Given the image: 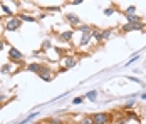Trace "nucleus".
<instances>
[{"instance_id": "f257e3e1", "label": "nucleus", "mask_w": 146, "mask_h": 124, "mask_svg": "<svg viewBox=\"0 0 146 124\" xmlns=\"http://www.w3.org/2000/svg\"><path fill=\"white\" fill-rule=\"evenodd\" d=\"M20 24H22L20 17H10V20L5 24V30H7V32H14V30H19Z\"/></svg>"}, {"instance_id": "f03ea898", "label": "nucleus", "mask_w": 146, "mask_h": 124, "mask_svg": "<svg viewBox=\"0 0 146 124\" xmlns=\"http://www.w3.org/2000/svg\"><path fill=\"white\" fill-rule=\"evenodd\" d=\"M39 77L40 79H44L45 82H50L52 81V77H54V74H52V70L49 69V67H45V66H40V69H39Z\"/></svg>"}, {"instance_id": "7ed1b4c3", "label": "nucleus", "mask_w": 146, "mask_h": 124, "mask_svg": "<svg viewBox=\"0 0 146 124\" xmlns=\"http://www.w3.org/2000/svg\"><path fill=\"white\" fill-rule=\"evenodd\" d=\"M109 123V114L106 112H98L92 116V124H108Z\"/></svg>"}, {"instance_id": "20e7f679", "label": "nucleus", "mask_w": 146, "mask_h": 124, "mask_svg": "<svg viewBox=\"0 0 146 124\" xmlns=\"http://www.w3.org/2000/svg\"><path fill=\"white\" fill-rule=\"evenodd\" d=\"M145 29V24L143 22H128L124 27H123V32H133V30H143Z\"/></svg>"}, {"instance_id": "39448f33", "label": "nucleus", "mask_w": 146, "mask_h": 124, "mask_svg": "<svg viewBox=\"0 0 146 124\" xmlns=\"http://www.w3.org/2000/svg\"><path fill=\"white\" fill-rule=\"evenodd\" d=\"M9 59H10V62L20 64V62H22V52L17 50L15 47H10V50H9Z\"/></svg>"}, {"instance_id": "423d86ee", "label": "nucleus", "mask_w": 146, "mask_h": 124, "mask_svg": "<svg viewBox=\"0 0 146 124\" xmlns=\"http://www.w3.org/2000/svg\"><path fill=\"white\" fill-rule=\"evenodd\" d=\"M66 20H67L71 25H74V27H79V25H81V19L76 14H66Z\"/></svg>"}, {"instance_id": "0eeeda50", "label": "nucleus", "mask_w": 146, "mask_h": 124, "mask_svg": "<svg viewBox=\"0 0 146 124\" xmlns=\"http://www.w3.org/2000/svg\"><path fill=\"white\" fill-rule=\"evenodd\" d=\"M77 64V59L76 57H66L64 60H62V69H71V67H74Z\"/></svg>"}, {"instance_id": "6e6552de", "label": "nucleus", "mask_w": 146, "mask_h": 124, "mask_svg": "<svg viewBox=\"0 0 146 124\" xmlns=\"http://www.w3.org/2000/svg\"><path fill=\"white\" fill-rule=\"evenodd\" d=\"M59 37H60V40L69 42V40H71V37H72V30H66V32H62Z\"/></svg>"}, {"instance_id": "1a4fd4ad", "label": "nucleus", "mask_w": 146, "mask_h": 124, "mask_svg": "<svg viewBox=\"0 0 146 124\" xmlns=\"http://www.w3.org/2000/svg\"><path fill=\"white\" fill-rule=\"evenodd\" d=\"M91 37H92V34L89 32V34H82V39L79 42V45H88V42L91 40Z\"/></svg>"}, {"instance_id": "9d476101", "label": "nucleus", "mask_w": 146, "mask_h": 124, "mask_svg": "<svg viewBox=\"0 0 146 124\" xmlns=\"http://www.w3.org/2000/svg\"><path fill=\"white\" fill-rule=\"evenodd\" d=\"M37 116H39V111H37V112H34V114H30V116H27V117H25L24 121H19L17 124H27V123H30L32 119H35Z\"/></svg>"}, {"instance_id": "9b49d317", "label": "nucleus", "mask_w": 146, "mask_h": 124, "mask_svg": "<svg viewBox=\"0 0 146 124\" xmlns=\"http://www.w3.org/2000/svg\"><path fill=\"white\" fill-rule=\"evenodd\" d=\"M25 69L30 70V72H39V69H40V64H39V62H34V64H29Z\"/></svg>"}, {"instance_id": "f8f14e48", "label": "nucleus", "mask_w": 146, "mask_h": 124, "mask_svg": "<svg viewBox=\"0 0 146 124\" xmlns=\"http://www.w3.org/2000/svg\"><path fill=\"white\" fill-rule=\"evenodd\" d=\"M91 34H92V37H94V39H96L98 42H101V40H102V34L99 32V30H98V29H92V30H91Z\"/></svg>"}, {"instance_id": "ddd939ff", "label": "nucleus", "mask_w": 146, "mask_h": 124, "mask_svg": "<svg viewBox=\"0 0 146 124\" xmlns=\"http://www.w3.org/2000/svg\"><path fill=\"white\" fill-rule=\"evenodd\" d=\"M96 96H98V91H89L88 94H86V97H88L89 101H92V102L96 101Z\"/></svg>"}, {"instance_id": "4468645a", "label": "nucleus", "mask_w": 146, "mask_h": 124, "mask_svg": "<svg viewBox=\"0 0 146 124\" xmlns=\"http://www.w3.org/2000/svg\"><path fill=\"white\" fill-rule=\"evenodd\" d=\"M134 12H136V7H134V5H131V7H128V9H126L124 15H126V17H129V15H134Z\"/></svg>"}, {"instance_id": "2eb2a0df", "label": "nucleus", "mask_w": 146, "mask_h": 124, "mask_svg": "<svg viewBox=\"0 0 146 124\" xmlns=\"http://www.w3.org/2000/svg\"><path fill=\"white\" fill-rule=\"evenodd\" d=\"M126 20H128V22H141V17H138V15H129V17H126Z\"/></svg>"}, {"instance_id": "dca6fc26", "label": "nucleus", "mask_w": 146, "mask_h": 124, "mask_svg": "<svg viewBox=\"0 0 146 124\" xmlns=\"http://www.w3.org/2000/svg\"><path fill=\"white\" fill-rule=\"evenodd\" d=\"M20 20H27V22H35V19H34L32 15H25V14L20 15Z\"/></svg>"}, {"instance_id": "f3484780", "label": "nucleus", "mask_w": 146, "mask_h": 124, "mask_svg": "<svg viewBox=\"0 0 146 124\" xmlns=\"http://www.w3.org/2000/svg\"><path fill=\"white\" fill-rule=\"evenodd\" d=\"M79 30H81L82 34H89V32H91L92 29L89 27V25H79Z\"/></svg>"}, {"instance_id": "a211bd4d", "label": "nucleus", "mask_w": 146, "mask_h": 124, "mask_svg": "<svg viewBox=\"0 0 146 124\" xmlns=\"http://www.w3.org/2000/svg\"><path fill=\"white\" fill-rule=\"evenodd\" d=\"M101 34H102V40H104V39H109V37H111V30H109V29L102 30Z\"/></svg>"}, {"instance_id": "6ab92c4d", "label": "nucleus", "mask_w": 146, "mask_h": 124, "mask_svg": "<svg viewBox=\"0 0 146 124\" xmlns=\"http://www.w3.org/2000/svg\"><path fill=\"white\" fill-rule=\"evenodd\" d=\"M138 59H139V54H134V55H133V57H131V59H129V60L126 62V66H131L133 62H136Z\"/></svg>"}, {"instance_id": "aec40b11", "label": "nucleus", "mask_w": 146, "mask_h": 124, "mask_svg": "<svg viewBox=\"0 0 146 124\" xmlns=\"http://www.w3.org/2000/svg\"><path fill=\"white\" fill-rule=\"evenodd\" d=\"M113 14H114V9H113V7L104 9V15H106V17H109V15H113Z\"/></svg>"}, {"instance_id": "412c9836", "label": "nucleus", "mask_w": 146, "mask_h": 124, "mask_svg": "<svg viewBox=\"0 0 146 124\" xmlns=\"http://www.w3.org/2000/svg\"><path fill=\"white\" fill-rule=\"evenodd\" d=\"M2 72H3V74H9V72H10V66H9V64L2 66Z\"/></svg>"}, {"instance_id": "4be33fe9", "label": "nucleus", "mask_w": 146, "mask_h": 124, "mask_svg": "<svg viewBox=\"0 0 146 124\" xmlns=\"http://www.w3.org/2000/svg\"><path fill=\"white\" fill-rule=\"evenodd\" d=\"M82 124H92V116H89V117H84V119H82Z\"/></svg>"}, {"instance_id": "5701e85b", "label": "nucleus", "mask_w": 146, "mask_h": 124, "mask_svg": "<svg viewBox=\"0 0 146 124\" xmlns=\"http://www.w3.org/2000/svg\"><path fill=\"white\" fill-rule=\"evenodd\" d=\"M84 97H86V96H84ZM84 97H76V99L72 101V104H81V102L84 101Z\"/></svg>"}, {"instance_id": "b1692460", "label": "nucleus", "mask_w": 146, "mask_h": 124, "mask_svg": "<svg viewBox=\"0 0 146 124\" xmlns=\"http://www.w3.org/2000/svg\"><path fill=\"white\" fill-rule=\"evenodd\" d=\"M128 79H129V81H133V82H136V84H141V81H139L138 77H133V76H128Z\"/></svg>"}, {"instance_id": "393cba45", "label": "nucleus", "mask_w": 146, "mask_h": 124, "mask_svg": "<svg viewBox=\"0 0 146 124\" xmlns=\"http://www.w3.org/2000/svg\"><path fill=\"white\" fill-rule=\"evenodd\" d=\"M134 106V99H129L128 102H126V107H133Z\"/></svg>"}, {"instance_id": "a878e982", "label": "nucleus", "mask_w": 146, "mask_h": 124, "mask_svg": "<svg viewBox=\"0 0 146 124\" xmlns=\"http://www.w3.org/2000/svg\"><path fill=\"white\" fill-rule=\"evenodd\" d=\"M84 0H71V5H79V3H82Z\"/></svg>"}, {"instance_id": "bb28decb", "label": "nucleus", "mask_w": 146, "mask_h": 124, "mask_svg": "<svg viewBox=\"0 0 146 124\" xmlns=\"http://www.w3.org/2000/svg\"><path fill=\"white\" fill-rule=\"evenodd\" d=\"M50 123L52 124H60V121H59V119H50Z\"/></svg>"}, {"instance_id": "cd10ccee", "label": "nucleus", "mask_w": 146, "mask_h": 124, "mask_svg": "<svg viewBox=\"0 0 146 124\" xmlns=\"http://www.w3.org/2000/svg\"><path fill=\"white\" fill-rule=\"evenodd\" d=\"M141 99H145V101H146V92H143V94H141Z\"/></svg>"}, {"instance_id": "c85d7f7f", "label": "nucleus", "mask_w": 146, "mask_h": 124, "mask_svg": "<svg viewBox=\"0 0 146 124\" xmlns=\"http://www.w3.org/2000/svg\"><path fill=\"white\" fill-rule=\"evenodd\" d=\"M3 49V40H0V50Z\"/></svg>"}, {"instance_id": "c756f323", "label": "nucleus", "mask_w": 146, "mask_h": 124, "mask_svg": "<svg viewBox=\"0 0 146 124\" xmlns=\"http://www.w3.org/2000/svg\"><path fill=\"white\" fill-rule=\"evenodd\" d=\"M117 124H126V121H117Z\"/></svg>"}]
</instances>
